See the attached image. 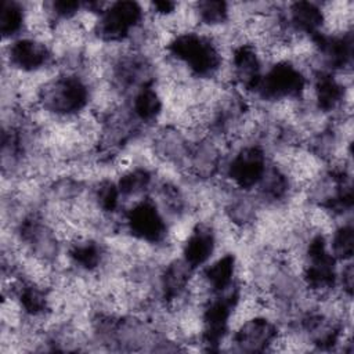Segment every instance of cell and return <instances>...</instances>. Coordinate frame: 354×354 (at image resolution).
Returning <instances> with one entry per match:
<instances>
[{"instance_id": "cell-4", "label": "cell", "mask_w": 354, "mask_h": 354, "mask_svg": "<svg viewBox=\"0 0 354 354\" xmlns=\"http://www.w3.org/2000/svg\"><path fill=\"white\" fill-rule=\"evenodd\" d=\"M326 242L330 254L337 263L350 261L353 257L354 246V232L351 220L337 223L335 228L326 235Z\"/></svg>"}, {"instance_id": "cell-3", "label": "cell", "mask_w": 354, "mask_h": 354, "mask_svg": "<svg viewBox=\"0 0 354 354\" xmlns=\"http://www.w3.org/2000/svg\"><path fill=\"white\" fill-rule=\"evenodd\" d=\"M0 32L3 41H11L26 32V3L4 0L0 6Z\"/></svg>"}, {"instance_id": "cell-2", "label": "cell", "mask_w": 354, "mask_h": 354, "mask_svg": "<svg viewBox=\"0 0 354 354\" xmlns=\"http://www.w3.org/2000/svg\"><path fill=\"white\" fill-rule=\"evenodd\" d=\"M279 330V324L271 315L257 314L234 328L225 344L232 351H268Z\"/></svg>"}, {"instance_id": "cell-1", "label": "cell", "mask_w": 354, "mask_h": 354, "mask_svg": "<svg viewBox=\"0 0 354 354\" xmlns=\"http://www.w3.org/2000/svg\"><path fill=\"white\" fill-rule=\"evenodd\" d=\"M148 14L142 4L136 1L108 3L95 18L91 36L102 44L124 43L133 32L145 22Z\"/></svg>"}]
</instances>
